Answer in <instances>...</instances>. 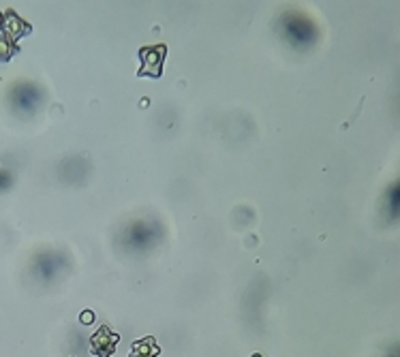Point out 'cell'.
Here are the masks:
<instances>
[{"mask_svg":"<svg viewBox=\"0 0 400 357\" xmlns=\"http://www.w3.org/2000/svg\"><path fill=\"white\" fill-rule=\"evenodd\" d=\"M154 233H156V227L152 223H133L127 231V244L131 248H148L152 242H154Z\"/></svg>","mask_w":400,"mask_h":357,"instance_id":"cell-3","label":"cell"},{"mask_svg":"<svg viewBox=\"0 0 400 357\" xmlns=\"http://www.w3.org/2000/svg\"><path fill=\"white\" fill-rule=\"evenodd\" d=\"M9 186V174L0 172V188H7Z\"/></svg>","mask_w":400,"mask_h":357,"instance_id":"cell-8","label":"cell"},{"mask_svg":"<svg viewBox=\"0 0 400 357\" xmlns=\"http://www.w3.org/2000/svg\"><path fill=\"white\" fill-rule=\"evenodd\" d=\"M156 353H158V346H156V342L152 338L137 342L135 349H133V357H154Z\"/></svg>","mask_w":400,"mask_h":357,"instance_id":"cell-6","label":"cell"},{"mask_svg":"<svg viewBox=\"0 0 400 357\" xmlns=\"http://www.w3.org/2000/svg\"><path fill=\"white\" fill-rule=\"evenodd\" d=\"M13 107L22 113H32L36 111V107L41 105V92H39L36 86L32 84H20L13 94H11Z\"/></svg>","mask_w":400,"mask_h":357,"instance_id":"cell-1","label":"cell"},{"mask_svg":"<svg viewBox=\"0 0 400 357\" xmlns=\"http://www.w3.org/2000/svg\"><path fill=\"white\" fill-rule=\"evenodd\" d=\"M62 267H64V257L58 255V253H43L41 257L36 259V263H34L36 274L41 276V279H46V281L54 279V276H56Z\"/></svg>","mask_w":400,"mask_h":357,"instance_id":"cell-4","label":"cell"},{"mask_svg":"<svg viewBox=\"0 0 400 357\" xmlns=\"http://www.w3.org/2000/svg\"><path fill=\"white\" fill-rule=\"evenodd\" d=\"M3 30H5V36H9L11 41H15V38L24 36L30 32V26H26L20 18H15L13 11L7 13V22H3Z\"/></svg>","mask_w":400,"mask_h":357,"instance_id":"cell-5","label":"cell"},{"mask_svg":"<svg viewBox=\"0 0 400 357\" xmlns=\"http://www.w3.org/2000/svg\"><path fill=\"white\" fill-rule=\"evenodd\" d=\"M285 32L289 36V41L298 48L310 46L315 38V28L306 20H298V18H289L285 22Z\"/></svg>","mask_w":400,"mask_h":357,"instance_id":"cell-2","label":"cell"},{"mask_svg":"<svg viewBox=\"0 0 400 357\" xmlns=\"http://www.w3.org/2000/svg\"><path fill=\"white\" fill-rule=\"evenodd\" d=\"M13 50H15V46H13V41L9 36H0V58L3 60H9L11 58V54H13Z\"/></svg>","mask_w":400,"mask_h":357,"instance_id":"cell-7","label":"cell"}]
</instances>
